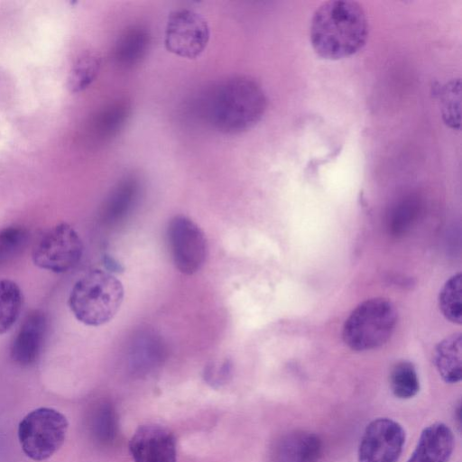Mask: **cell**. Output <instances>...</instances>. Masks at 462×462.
I'll use <instances>...</instances> for the list:
<instances>
[{"instance_id":"19","label":"cell","mask_w":462,"mask_h":462,"mask_svg":"<svg viewBox=\"0 0 462 462\" xmlns=\"http://www.w3.org/2000/svg\"><path fill=\"white\" fill-rule=\"evenodd\" d=\"M101 66V59L96 52L82 53L72 65L68 76L67 86L70 92L83 91L97 78Z\"/></svg>"},{"instance_id":"12","label":"cell","mask_w":462,"mask_h":462,"mask_svg":"<svg viewBox=\"0 0 462 462\" xmlns=\"http://www.w3.org/2000/svg\"><path fill=\"white\" fill-rule=\"evenodd\" d=\"M321 454L322 441L317 434L293 430L277 439L272 450V462H318Z\"/></svg>"},{"instance_id":"25","label":"cell","mask_w":462,"mask_h":462,"mask_svg":"<svg viewBox=\"0 0 462 462\" xmlns=\"http://www.w3.org/2000/svg\"><path fill=\"white\" fill-rule=\"evenodd\" d=\"M232 373V364L225 360L221 364H210L204 371L205 381L212 386H220L228 381Z\"/></svg>"},{"instance_id":"17","label":"cell","mask_w":462,"mask_h":462,"mask_svg":"<svg viewBox=\"0 0 462 462\" xmlns=\"http://www.w3.org/2000/svg\"><path fill=\"white\" fill-rule=\"evenodd\" d=\"M461 334L456 333L443 339L436 347L435 366L440 377L448 383H456L462 377Z\"/></svg>"},{"instance_id":"13","label":"cell","mask_w":462,"mask_h":462,"mask_svg":"<svg viewBox=\"0 0 462 462\" xmlns=\"http://www.w3.org/2000/svg\"><path fill=\"white\" fill-rule=\"evenodd\" d=\"M454 448V435L448 426L436 422L426 427L407 462H448Z\"/></svg>"},{"instance_id":"1","label":"cell","mask_w":462,"mask_h":462,"mask_svg":"<svg viewBox=\"0 0 462 462\" xmlns=\"http://www.w3.org/2000/svg\"><path fill=\"white\" fill-rule=\"evenodd\" d=\"M368 32V20L358 3L330 0L315 10L310 40L318 56L338 60L358 52L365 46Z\"/></svg>"},{"instance_id":"22","label":"cell","mask_w":462,"mask_h":462,"mask_svg":"<svg viewBox=\"0 0 462 462\" xmlns=\"http://www.w3.org/2000/svg\"><path fill=\"white\" fill-rule=\"evenodd\" d=\"M461 294V274L457 273L447 281L439 298V309L442 314L447 319L456 324H461L462 322Z\"/></svg>"},{"instance_id":"4","label":"cell","mask_w":462,"mask_h":462,"mask_svg":"<svg viewBox=\"0 0 462 462\" xmlns=\"http://www.w3.org/2000/svg\"><path fill=\"white\" fill-rule=\"evenodd\" d=\"M397 323L393 304L383 298L360 303L348 316L343 328L346 345L355 351H366L385 344Z\"/></svg>"},{"instance_id":"21","label":"cell","mask_w":462,"mask_h":462,"mask_svg":"<svg viewBox=\"0 0 462 462\" xmlns=\"http://www.w3.org/2000/svg\"><path fill=\"white\" fill-rule=\"evenodd\" d=\"M130 112V105L126 101L118 100L107 106L97 119V134L105 139L117 135L127 122Z\"/></svg>"},{"instance_id":"6","label":"cell","mask_w":462,"mask_h":462,"mask_svg":"<svg viewBox=\"0 0 462 462\" xmlns=\"http://www.w3.org/2000/svg\"><path fill=\"white\" fill-rule=\"evenodd\" d=\"M83 254V243L77 231L67 223L49 229L32 250L33 263L41 269L63 273L74 269Z\"/></svg>"},{"instance_id":"15","label":"cell","mask_w":462,"mask_h":462,"mask_svg":"<svg viewBox=\"0 0 462 462\" xmlns=\"http://www.w3.org/2000/svg\"><path fill=\"white\" fill-rule=\"evenodd\" d=\"M140 193V181L133 175L123 178L106 199L102 217L106 224L122 221L135 205Z\"/></svg>"},{"instance_id":"2","label":"cell","mask_w":462,"mask_h":462,"mask_svg":"<svg viewBox=\"0 0 462 462\" xmlns=\"http://www.w3.org/2000/svg\"><path fill=\"white\" fill-rule=\"evenodd\" d=\"M266 107L265 93L257 81L247 76H234L211 91L207 114L216 129L234 134L256 125Z\"/></svg>"},{"instance_id":"11","label":"cell","mask_w":462,"mask_h":462,"mask_svg":"<svg viewBox=\"0 0 462 462\" xmlns=\"http://www.w3.org/2000/svg\"><path fill=\"white\" fill-rule=\"evenodd\" d=\"M46 332L45 314L38 310L28 313L12 342V360L21 366L34 364L42 350Z\"/></svg>"},{"instance_id":"24","label":"cell","mask_w":462,"mask_h":462,"mask_svg":"<svg viewBox=\"0 0 462 462\" xmlns=\"http://www.w3.org/2000/svg\"><path fill=\"white\" fill-rule=\"evenodd\" d=\"M94 434L103 443L111 442L117 434V418L110 403H102L94 415Z\"/></svg>"},{"instance_id":"9","label":"cell","mask_w":462,"mask_h":462,"mask_svg":"<svg viewBox=\"0 0 462 462\" xmlns=\"http://www.w3.org/2000/svg\"><path fill=\"white\" fill-rule=\"evenodd\" d=\"M405 443V430L390 418H376L361 437L358 462H397Z\"/></svg>"},{"instance_id":"8","label":"cell","mask_w":462,"mask_h":462,"mask_svg":"<svg viewBox=\"0 0 462 462\" xmlns=\"http://www.w3.org/2000/svg\"><path fill=\"white\" fill-rule=\"evenodd\" d=\"M210 29L207 20L189 9L173 11L168 17L164 45L171 53L186 59H196L208 46Z\"/></svg>"},{"instance_id":"7","label":"cell","mask_w":462,"mask_h":462,"mask_svg":"<svg viewBox=\"0 0 462 462\" xmlns=\"http://www.w3.org/2000/svg\"><path fill=\"white\" fill-rule=\"evenodd\" d=\"M167 240L173 263L180 273L192 275L202 268L208 254L207 239L192 219L174 216L167 226Z\"/></svg>"},{"instance_id":"28","label":"cell","mask_w":462,"mask_h":462,"mask_svg":"<svg viewBox=\"0 0 462 462\" xmlns=\"http://www.w3.org/2000/svg\"><path fill=\"white\" fill-rule=\"evenodd\" d=\"M456 420L457 421L458 427L461 425V405L458 404L457 408L456 409Z\"/></svg>"},{"instance_id":"10","label":"cell","mask_w":462,"mask_h":462,"mask_svg":"<svg viewBox=\"0 0 462 462\" xmlns=\"http://www.w3.org/2000/svg\"><path fill=\"white\" fill-rule=\"evenodd\" d=\"M129 450L134 462H177L176 438L158 424L140 426L130 439Z\"/></svg>"},{"instance_id":"14","label":"cell","mask_w":462,"mask_h":462,"mask_svg":"<svg viewBox=\"0 0 462 462\" xmlns=\"http://www.w3.org/2000/svg\"><path fill=\"white\" fill-rule=\"evenodd\" d=\"M162 338L152 330H141L134 337L129 348V367L132 373L143 375L157 368L165 357Z\"/></svg>"},{"instance_id":"20","label":"cell","mask_w":462,"mask_h":462,"mask_svg":"<svg viewBox=\"0 0 462 462\" xmlns=\"http://www.w3.org/2000/svg\"><path fill=\"white\" fill-rule=\"evenodd\" d=\"M390 388L393 395L406 400L420 391V382L414 365L408 361L394 365L390 374Z\"/></svg>"},{"instance_id":"27","label":"cell","mask_w":462,"mask_h":462,"mask_svg":"<svg viewBox=\"0 0 462 462\" xmlns=\"http://www.w3.org/2000/svg\"><path fill=\"white\" fill-rule=\"evenodd\" d=\"M105 263H106L107 268L111 272L112 271L118 272V271H120L122 269L120 264L115 259H113V258H111L109 256H106Z\"/></svg>"},{"instance_id":"26","label":"cell","mask_w":462,"mask_h":462,"mask_svg":"<svg viewBox=\"0 0 462 462\" xmlns=\"http://www.w3.org/2000/svg\"><path fill=\"white\" fill-rule=\"evenodd\" d=\"M454 84L450 87H447L445 89V97H444V117L446 118V122L448 124L452 125V126H456V125H459V115L456 113V108L459 110V107L456 106V88L459 87V84L456 86L455 81Z\"/></svg>"},{"instance_id":"18","label":"cell","mask_w":462,"mask_h":462,"mask_svg":"<svg viewBox=\"0 0 462 462\" xmlns=\"http://www.w3.org/2000/svg\"><path fill=\"white\" fill-rule=\"evenodd\" d=\"M23 307V293L12 280H0V335L7 332L18 319Z\"/></svg>"},{"instance_id":"23","label":"cell","mask_w":462,"mask_h":462,"mask_svg":"<svg viewBox=\"0 0 462 462\" xmlns=\"http://www.w3.org/2000/svg\"><path fill=\"white\" fill-rule=\"evenodd\" d=\"M28 231L22 226H8L0 231V266L12 261L25 248Z\"/></svg>"},{"instance_id":"3","label":"cell","mask_w":462,"mask_h":462,"mask_svg":"<svg viewBox=\"0 0 462 462\" xmlns=\"http://www.w3.org/2000/svg\"><path fill=\"white\" fill-rule=\"evenodd\" d=\"M124 286L109 271L91 270L73 285L69 305L81 323L97 327L109 322L124 300Z\"/></svg>"},{"instance_id":"5","label":"cell","mask_w":462,"mask_h":462,"mask_svg":"<svg viewBox=\"0 0 462 462\" xmlns=\"http://www.w3.org/2000/svg\"><path fill=\"white\" fill-rule=\"evenodd\" d=\"M69 421L60 411L40 407L28 412L19 422L18 439L23 453L32 460L50 458L63 445Z\"/></svg>"},{"instance_id":"16","label":"cell","mask_w":462,"mask_h":462,"mask_svg":"<svg viewBox=\"0 0 462 462\" xmlns=\"http://www.w3.org/2000/svg\"><path fill=\"white\" fill-rule=\"evenodd\" d=\"M151 43L149 31L139 25L126 29L117 39L113 58L116 65L129 69L146 56Z\"/></svg>"}]
</instances>
